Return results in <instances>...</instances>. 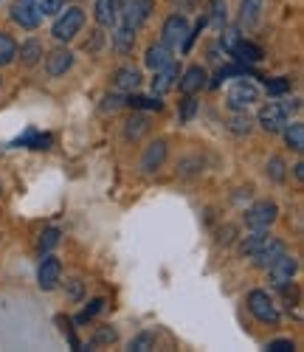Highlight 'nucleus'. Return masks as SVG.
Instances as JSON below:
<instances>
[{
  "mask_svg": "<svg viewBox=\"0 0 304 352\" xmlns=\"http://www.w3.org/2000/svg\"><path fill=\"white\" fill-rule=\"evenodd\" d=\"M56 243H59V231H56V228H48V231L43 234V240H40V251H43V254H48Z\"/></svg>",
  "mask_w": 304,
  "mask_h": 352,
  "instance_id": "nucleus-34",
  "label": "nucleus"
},
{
  "mask_svg": "<svg viewBox=\"0 0 304 352\" xmlns=\"http://www.w3.org/2000/svg\"><path fill=\"white\" fill-rule=\"evenodd\" d=\"M0 195H3V186H0Z\"/></svg>",
  "mask_w": 304,
  "mask_h": 352,
  "instance_id": "nucleus-45",
  "label": "nucleus"
},
{
  "mask_svg": "<svg viewBox=\"0 0 304 352\" xmlns=\"http://www.w3.org/2000/svg\"><path fill=\"white\" fill-rule=\"evenodd\" d=\"M282 254H285V243L270 237L257 254H251V259H254V265H257V268H265V271H268V268H270V262H273V259H279Z\"/></svg>",
  "mask_w": 304,
  "mask_h": 352,
  "instance_id": "nucleus-15",
  "label": "nucleus"
},
{
  "mask_svg": "<svg viewBox=\"0 0 304 352\" xmlns=\"http://www.w3.org/2000/svg\"><path fill=\"white\" fill-rule=\"evenodd\" d=\"M172 3H175L180 12H192V9H197L200 0H172Z\"/></svg>",
  "mask_w": 304,
  "mask_h": 352,
  "instance_id": "nucleus-40",
  "label": "nucleus"
},
{
  "mask_svg": "<svg viewBox=\"0 0 304 352\" xmlns=\"http://www.w3.org/2000/svg\"><path fill=\"white\" fill-rule=\"evenodd\" d=\"M63 3H74V0H63Z\"/></svg>",
  "mask_w": 304,
  "mask_h": 352,
  "instance_id": "nucleus-44",
  "label": "nucleus"
},
{
  "mask_svg": "<svg viewBox=\"0 0 304 352\" xmlns=\"http://www.w3.org/2000/svg\"><path fill=\"white\" fill-rule=\"evenodd\" d=\"M296 271H298V262H296V256H287V254H282L279 259H273L270 268H268L270 282L276 285V287H287V285L293 282Z\"/></svg>",
  "mask_w": 304,
  "mask_h": 352,
  "instance_id": "nucleus-9",
  "label": "nucleus"
},
{
  "mask_svg": "<svg viewBox=\"0 0 304 352\" xmlns=\"http://www.w3.org/2000/svg\"><path fill=\"white\" fill-rule=\"evenodd\" d=\"M40 14H56L59 12V0H37Z\"/></svg>",
  "mask_w": 304,
  "mask_h": 352,
  "instance_id": "nucleus-37",
  "label": "nucleus"
},
{
  "mask_svg": "<svg viewBox=\"0 0 304 352\" xmlns=\"http://www.w3.org/2000/svg\"><path fill=\"white\" fill-rule=\"evenodd\" d=\"M102 40H105V34H102V32H94V40H90V43H85V51H99Z\"/></svg>",
  "mask_w": 304,
  "mask_h": 352,
  "instance_id": "nucleus-41",
  "label": "nucleus"
},
{
  "mask_svg": "<svg viewBox=\"0 0 304 352\" xmlns=\"http://www.w3.org/2000/svg\"><path fill=\"white\" fill-rule=\"evenodd\" d=\"M293 169H296V178H298V181H301V178H304V164H296V166H293Z\"/></svg>",
  "mask_w": 304,
  "mask_h": 352,
  "instance_id": "nucleus-43",
  "label": "nucleus"
},
{
  "mask_svg": "<svg viewBox=\"0 0 304 352\" xmlns=\"http://www.w3.org/2000/svg\"><path fill=\"white\" fill-rule=\"evenodd\" d=\"M268 349H270V352H290V349H293V341H287V338L270 341V344H268Z\"/></svg>",
  "mask_w": 304,
  "mask_h": 352,
  "instance_id": "nucleus-38",
  "label": "nucleus"
},
{
  "mask_svg": "<svg viewBox=\"0 0 304 352\" xmlns=\"http://www.w3.org/2000/svg\"><path fill=\"white\" fill-rule=\"evenodd\" d=\"M195 110H197V102H195L192 96H186V99H184V107H180V122H192Z\"/></svg>",
  "mask_w": 304,
  "mask_h": 352,
  "instance_id": "nucleus-36",
  "label": "nucleus"
},
{
  "mask_svg": "<svg viewBox=\"0 0 304 352\" xmlns=\"http://www.w3.org/2000/svg\"><path fill=\"white\" fill-rule=\"evenodd\" d=\"M226 17H228V6H226V0H208V17L217 28L226 25Z\"/></svg>",
  "mask_w": 304,
  "mask_h": 352,
  "instance_id": "nucleus-28",
  "label": "nucleus"
},
{
  "mask_svg": "<svg viewBox=\"0 0 304 352\" xmlns=\"http://www.w3.org/2000/svg\"><path fill=\"white\" fill-rule=\"evenodd\" d=\"M164 161H166V141H152L146 150H144V155H141V172H158L161 166H164Z\"/></svg>",
  "mask_w": 304,
  "mask_h": 352,
  "instance_id": "nucleus-12",
  "label": "nucleus"
},
{
  "mask_svg": "<svg viewBox=\"0 0 304 352\" xmlns=\"http://www.w3.org/2000/svg\"><path fill=\"white\" fill-rule=\"evenodd\" d=\"M14 56H17V43H14L6 32H0V68H3V65H12V63H14Z\"/></svg>",
  "mask_w": 304,
  "mask_h": 352,
  "instance_id": "nucleus-27",
  "label": "nucleus"
},
{
  "mask_svg": "<svg viewBox=\"0 0 304 352\" xmlns=\"http://www.w3.org/2000/svg\"><path fill=\"white\" fill-rule=\"evenodd\" d=\"M71 65H74V54H71L68 48H56V51H51V54L45 56V71H48V76H63L65 71H71Z\"/></svg>",
  "mask_w": 304,
  "mask_h": 352,
  "instance_id": "nucleus-14",
  "label": "nucleus"
},
{
  "mask_svg": "<svg viewBox=\"0 0 304 352\" xmlns=\"http://www.w3.org/2000/svg\"><path fill=\"white\" fill-rule=\"evenodd\" d=\"M268 240H270L268 231H254V234H248V237L239 243V254H242V256H251V254H257Z\"/></svg>",
  "mask_w": 304,
  "mask_h": 352,
  "instance_id": "nucleus-25",
  "label": "nucleus"
},
{
  "mask_svg": "<svg viewBox=\"0 0 304 352\" xmlns=\"http://www.w3.org/2000/svg\"><path fill=\"white\" fill-rule=\"evenodd\" d=\"M268 175H270V178L276 181V184H282V181H285V161H282V158H270V161H268Z\"/></svg>",
  "mask_w": 304,
  "mask_h": 352,
  "instance_id": "nucleus-32",
  "label": "nucleus"
},
{
  "mask_svg": "<svg viewBox=\"0 0 304 352\" xmlns=\"http://www.w3.org/2000/svg\"><path fill=\"white\" fill-rule=\"evenodd\" d=\"M17 54H20V63H23L25 68H34V65L43 60V43H40V40H25V43L17 48Z\"/></svg>",
  "mask_w": 304,
  "mask_h": 352,
  "instance_id": "nucleus-22",
  "label": "nucleus"
},
{
  "mask_svg": "<svg viewBox=\"0 0 304 352\" xmlns=\"http://www.w3.org/2000/svg\"><path fill=\"white\" fill-rule=\"evenodd\" d=\"M152 341H155V336H152V333H141L138 338L130 341V349H135V352H146V349L152 346Z\"/></svg>",
  "mask_w": 304,
  "mask_h": 352,
  "instance_id": "nucleus-35",
  "label": "nucleus"
},
{
  "mask_svg": "<svg viewBox=\"0 0 304 352\" xmlns=\"http://www.w3.org/2000/svg\"><path fill=\"white\" fill-rule=\"evenodd\" d=\"M82 25H85V12H82L79 6H71V9H65L63 14L56 17L51 34H54V40H59V43H71V40L82 32Z\"/></svg>",
  "mask_w": 304,
  "mask_h": 352,
  "instance_id": "nucleus-1",
  "label": "nucleus"
},
{
  "mask_svg": "<svg viewBox=\"0 0 304 352\" xmlns=\"http://www.w3.org/2000/svg\"><path fill=\"white\" fill-rule=\"evenodd\" d=\"M133 45H135V32H133V28H127V25H118L116 34H113V48L118 54H130Z\"/></svg>",
  "mask_w": 304,
  "mask_h": 352,
  "instance_id": "nucleus-23",
  "label": "nucleus"
},
{
  "mask_svg": "<svg viewBox=\"0 0 304 352\" xmlns=\"http://www.w3.org/2000/svg\"><path fill=\"white\" fill-rule=\"evenodd\" d=\"M282 133H285V141H287V146H290L293 153H301L304 150V124L301 122L287 124Z\"/></svg>",
  "mask_w": 304,
  "mask_h": 352,
  "instance_id": "nucleus-26",
  "label": "nucleus"
},
{
  "mask_svg": "<svg viewBox=\"0 0 304 352\" xmlns=\"http://www.w3.org/2000/svg\"><path fill=\"white\" fill-rule=\"evenodd\" d=\"M146 130H149V119H146V116H141V113H133L130 119L124 122V135H127L130 141H138Z\"/></svg>",
  "mask_w": 304,
  "mask_h": 352,
  "instance_id": "nucleus-24",
  "label": "nucleus"
},
{
  "mask_svg": "<svg viewBox=\"0 0 304 352\" xmlns=\"http://www.w3.org/2000/svg\"><path fill=\"white\" fill-rule=\"evenodd\" d=\"M226 102H228L231 110H248L251 104L259 102V91H257V85H254V82H248V79H237V82L228 87Z\"/></svg>",
  "mask_w": 304,
  "mask_h": 352,
  "instance_id": "nucleus-3",
  "label": "nucleus"
},
{
  "mask_svg": "<svg viewBox=\"0 0 304 352\" xmlns=\"http://www.w3.org/2000/svg\"><path fill=\"white\" fill-rule=\"evenodd\" d=\"M180 76V68L175 63L164 65L161 71H155V79H152V94H166L169 87L175 85V79Z\"/></svg>",
  "mask_w": 304,
  "mask_h": 352,
  "instance_id": "nucleus-19",
  "label": "nucleus"
},
{
  "mask_svg": "<svg viewBox=\"0 0 304 352\" xmlns=\"http://www.w3.org/2000/svg\"><path fill=\"white\" fill-rule=\"evenodd\" d=\"M206 79H208L206 68H200V65H192V68L184 74V79H180V94L195 96L197 91H203V87H206Z\"/></svg>",
  "mask_w": 304,
  "mask_h": 352,
  "instance_id": "nucleus-16",
  "label": "nucleus"
},
{
  "mask_svg": "<svg viewBox=\"0 0 304 352\" xmlns=\"http://www.w3.org/2000/svg\"><path fill=\"white\" fill-rule=\"evenodd\" d=\"M96 341H116V333H113V330H105V333H99Z\"/></svg>",
  "mask_w": 304,
  "mask_h": 352,
  "instance_id": "nucleus-42",
  "label": "nucleus"
},
{
  "mask_svg": "<svg viewBox=\"0 0 304 352\" xmlns=\"http://www.w3.org/2000/svg\"><path fill=\"white\" fill-rule=\"evenodd\" d=\"M251 124H254V119H251L246 110H237V116L228 122L231 133H237V135H248V133H251Z\"/></svg>",
  "mask_w": 304,
  "mask_h": 352,
  "instance_id": "nucleus-29",
  "label": "nucleus"
},
{
  "mask_svg": "<svg viewBox=\"0 0 304 352\" xmlns=\"http://www.w3.org/2000/svg\"><path fill=\"white\" fill-rule=\"evenodd\" d=\"M59 276H63V265H59V259L45 254V259L40 262V268H37V282L43 290H54L59 285Z\"/></svg>",
  "mask_w": 304,
  "mask_h": 352,
  "instance_id": "nucleus-10",
  "label": "nucleus"
},
{
  "mask_svg": "<svg viewBox=\"0 0 304 352\" xmlns=\"http://www.w3.org/2000/svg\"><path fill=\"white\" fill-rule=\"evenodd\" d=\"M102 307H105V299H94V302H90V305L76 316V324H85V321H90L96 313H102Z\"/></svg>",
  "mask_w": 304,
  "mask_h": 352,
  "instance_id": "nucleus-31",
  "label": "nucleus"
},
{
  "mask_svg": "<svg viewBox=\"0 0 304 352\" xmlns=\"http://www.w3.org/2000/svg\"><path fill=\"white\" fill-rule=\"evenodd\" d=\"M51 144H54V138L48 133L34 130V127H28L17 141H12V146H28V150H48Z\"/></svg>",
  "mask_w": 304,
  "mask_h": 352,
  "instance_id": "nucleus-18",
  "label": "nucleus"
},
{
  "mask_svg": "<svg viewBox=\"0 0 304 352\" xmlns=\"http://www.w3.org/2000/svg\"><path fill=\"white\" fill-rule=\"evenodd\" d=\"M40 9H37V0H14L12 6V20L25 28V32H34V28L40 25Z\"/></svg>",
  "mask_w": 304,
  "mask_h": 352,
  "instance_id": "nucleus-7",
  "label": "nucleus"
},
{
  "mask_svg": "<svg viewBox=\"0 0 304 352\" xmlns=\"http://www.w3.org/2000/svg\"><path fill=\"white\" fill-rule=\"evenodd\" d=\"M228 54L237 56V60H239V63H246V65H257V63L265 60V51H262L259 45L248 43V40H242V37H237V40L228 45Z\"/></svg>",
  "mask_w": 304,
  "mask_h": 352,
  "instance_id": "nucleus-11",
  "label": "nucleus"
},
{
  "mask_svg": "<svg viewBox=\"0 0 304 352\" xmlns=\"http://www.w3.org/2000/svg\"><path fill=\"white\" fill-rule=\"evenodd\" d=\"M124 104H127V99H121V96H105L102 110H118V107H124Z\"/></svg>",
  "mask_w": 304,
  "mask_h": 352,
  "instance_id": "nucleus-39",
  "label": "nucleus"
},
{
  "mask_svg": "<svg viewBox=\"0 0 304 352\" xmlns=\"http://www.w3.org/2000/svg\"><path fill=\"white\" fill-rule=\"evenodd\" d=\"M265 85H268V94H273V96H282V94H287V91H290V79H285V76L265 79Z\"/></svg>",
  "mask_w": 304,
  "mask_h": 352,
  "instance_id": "nucleus-30",
  "label": "nucleus"
},
{
  "mask_svg": "<svg viewBox=\"0 0 304 352\" xmlns=\"http://www.w3.org/2000/svg\"><path fill=\"white\" fill-rule=\"evenodd\" d=\"M276 214H279L276 203H273V200H259V203H254V206L246 212V226L251 231H268L273 223H276Z\"/></svg>",
  "mask_w": 304,
  "mask_h": 352,
  "instance_id": "nucleus-4",
  "label": "nucleus"
},
{
  "mask_svg": "<svg viewBox=\"0 0 304 352\" xmlns=\"http://www.w3.org/2000/svg\"><path fill=\"white\" fill-rule=\"evenodd\" d=\"M96 23L110 28L118 23V14H121V0H96Z\"/></svg>",
  "mask_w": 304,
  "mask_h": 352,
  "instance_id": "nucleus-17",
  "label": "nucleus"
},
{
  "mask_svg": "<svg viewBox=\"0 0 304 352\" xmlns=\"http://www.w3.org/2000/svg\"><path fill=\"white\" fill-rule=\"evenodd\" d=\"M248 310L257 321H262V324H279V310L273 305V299L268 296V290H251L248 293Z\"/></svg>",
  "mask_w": 304,
  "mask_h": 352,
  "instance_id": "nucleus-2",
  "label": "nucleus"
},
{
  "mask_svg": "<svg viewBox=\"0 0 304 352\" xmlns=\"http://www.w3.org/2000/svg\"><path fill=\"white\" fill-rule=\"evenodd\" d=\"M189 20H186V14H172V17H166V23H164V43L169 45V48H184V43H186V37H189Z\"/></svg>",
  "mask_w": 304,
  "mask_h": 352,
  "instance_id": "nucleus-8",
  "label": "nucleus"
},
{
  "mask_svg": "<svg viewBox=\"0 0 304 352\" xmlns=\"http://www.w3.org/2000/svg\"><path fill=\"white\" fill-rule=\"evenodd\" d=\"M127 104L130 107H144V110H161V102L158 99H144V96H130Z\"/></svg>",
  "mask_w": 304,
  "mask_h": 352,
  "instance_id": "nucleus-33",
  "label": "nucleus"
},
{
  "mask_svg": "<svg viewBox=\"0 0 304 352\" xmlns=\"http://www.w3.org/2000/svg\"><path fill=\"white\" fill-rule=\"evenodd\" d=\"M262 20V0H242L239 3V25L254 28Z\"/></svg>",
  "mask_w": 304,
  "mask_h": 352,
  "instance_id": "nucleus-20",
  "label": "nucleus"
},
{
  "mask_svg": "<svg viewBox=\"0 0 304 352\" xmlns=\"http://www.w3.org/2000/svg\"><path fill=\"white\" fill-rule=\"evenodd\" d=\"M152 9H155V3L152 0H127V6L121 9V25H127V28H133V32H138V28L149 20V14H152Z\"/></svg>",
  "mask_w": 304,
  "mask_h": 352,
  "instance_id": "nucleus-5",
  "label": "nucleus"
},
{
  "mask_svg": "<svg viewBox=\"0 0 304 352\" xmlns=\"http://www.w3.org/2000/svg\"><path fill=\"white\" fill-rule=\"evenodd\" d=\"M169 63H175V54H172V48H169L166 43L149 45L146 54H144V65H146L149 71H161V68L169 65Z\"/></svg>",
  "mask_w": 304,
  "mask_h": 352,
  "instance_id": "nucleus-13",
  "label": "nucleus"
},
{
  "mask_svg": "<svg viewBox=\"0 0 304 352\" xmlns=\"http://www.w3.org/2000/svg\"><path fill=\"white\" fill-rule=\"evenodd\" d=\"M259 127L265 133H282L287 127V110L285 104L279 102H268L262 110H259Z\"/></svg>",
  "mask_w": 304,
  "mask_h": 352,
  "instance_id": "nucleus-6",
  "label": "nucleus"
},
{
  "mask_svg": "<svg viewBox=\"0 0 304 352\" xmlns=\"http://www.w3.org/2000/svg\"><path fill=\"white\" fill-rule=\"evenodd\" d=\"M141 85V71L138 68H118L113 74V87L116 91H135Z\"/></svg>",
  "mask_w": 304,
  "mask_h": 352,
  "instance_id": "nucleus-21",
  "label": "nucleus"
}]
</instances>
